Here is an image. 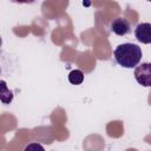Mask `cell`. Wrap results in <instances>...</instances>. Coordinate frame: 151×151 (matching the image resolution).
<instances>
[{"instance_id": "cell-1", "label": "cell", "mask_w": 151, "mask_h": 151, "mask_svg": "<svg viewBox=\"0 0 151 151\" xmlns=\"http://www.w3.org/2000/svg\"><path fill=\"white\" fill-rule=\"evenodd\" d=\"M114 60L118 65L125 67V68H132L137 67L142 59V48L132 42H125L120 44L116 47L114 52Z\"/></svg>"}, {"instance_id": "cell-2", "label": "cell", "mask_w": 151, "mask_h": 151, "mask_svg": "<svg viewBox=\"0 0 151 151\" xmlns=\"http://www.w3.org/2000/svg\"><path fill=\"white\" fill-rule=\"evenodd\" d=\"M137 83L144 87H151V63H143L134 68Z\"/></svg>"}, {"instance_id": "cell-3", "label": "cell", "mask_w": 151, "mask_h": 151, "mask_svg": "<svg viewBox=\"0 0 151 151\" xmlns=\"http://www.w3.org/2000/svg\"><path fill=\"white\" fill-rule=\"evenodd\" d=\"M111 31L114 34L123 37V35H126V34L131 33V25H130L127 19H125L123 17H119V18H116L111 22Z\"/></svg>"}, {"instance_id": "cell-4", "label": "cell", "mask_w": 151, "mask_h": 151, "mask_svg": "<svg viewBox=\"0 0 151 151\" xmlns=\"http://www.w3.org/2000/svg\"><path fill=\"white\" fill-rule=\"evenodd\" d=\"M136 39L142 44H150L151 42V24L149 22H140L134 28Z\"/></svg>"}, {"instance_id": "cell-5", "label": "cell", "mask_w": 151, "mask_h": 151, "mask_svg": "<svg viewBox=\"0 0 151 151\" xmlns=\"http://www.w3.org/2000/svg\"><path fill=\"white\" fill-rule=\"evenodd\" d=\"M68 81L73 85H80L84 81V73L80 70H73L68 73Z\"/></svg>"}, {"instance_id": "cell-6", "label": "cell", "mask_w": 151, "mask_h": 151, "mask_svg": "<svg viewBox=\"0 0 151 151\" xmlns=\"http://www.w3.org/2000/svg\"><path fill=\"white\" fill-rule=\"evenodd\" d=\"M24 151H45V149L39 143H29L28 145H26Z\"/></svg>"}]
</instances>
